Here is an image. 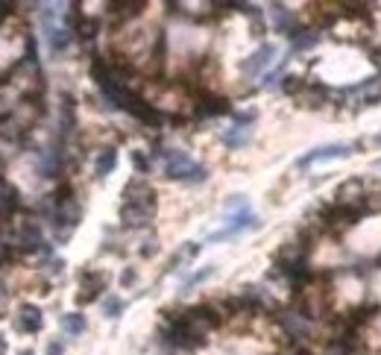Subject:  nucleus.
I'll use <instances>...</instances> for the list:
<instances>
[{
  "instance_id": "f257e3e1",
  "label": "nucleus",
  "mask_w": 381,
  "mask_h": 355,
  "mask_svg": "<svg viewBox=\"0 0 381 355\" xmlns=\"http://www.w3.org/2000/svg\"><path fill=\"white\" fill-rule=\"evenodd\" d=\"M158 156L165 159V170L170 180H179V182H206L209 170L203 165H197L188 153L182 150H158Z\"/></svg>"
},
{
  "instance_id": "f03ea898",
  "label": "nucleus",
  "mask_w": 381,
  "mask_h": 355,
  "mask_svg": "<svg viewBox=\"0 0 381 355\" xmlns=\"http://www.w3.org/2000/svg\"><path fill=\"white\" fill-rule=\"evenodd\" d=\"M15 247L24 250V252H50L47 241L42 238V226H38L35 221H27L21 229H18L15 235Z\"/></svg>"
},
{
  "instance_id": "7ed1b4c3",
  "label": "nucleus",
  "mask_w": 381,
  "mask_h": 355,
  "mask_svg": "<svg viewBox=\"0 0 381 355\" xmlns=\"http://www.w3.org/2000/svg\"><path fill=\"white\" fill-rule=\"evenodd\" d=\"M79 293H76V303L79 305H88V303H94L100 293L106 291V276L103 273H97V270H86L83 276H79Z\"/></svg>"
},
{
  "instance_id": "20e7f679",
  "label": "nucleus",
  "mask_w": 381,
  "mask_h": 355,
  "mask_svg": "<svg viewBox=\"0 0 381 355\" xmlns=\"http://www.w3.org/2000/svg\"><path fill=\"white\" fill-rule=\"evenodd\" d=\"M12 326L18 332H24V334H33V332H38L45 326V314H42V308H38V305H21V308H18V314L12 318Z\"/></svg>"
},
{
  "instance_id": "39448f33",
  "label": "nucleus",
  "mask_w": 381,
  "mask_h": 355,
  "mask_svg": "<svg viewBox=\"0 0 381 355\" xmlns=\"http://www.w3.org/2000/svg\"><path fill=\"white\" fill-rule=\"evenodd\" d=\"M124 109H127L129 115H135L138 121L147 124V127H158V124H162V115H158V112H156V109H153L147 100H141V97H138V94H132V91H129V97H127Z\"/></svg>"
},
{
  "instance_id": "423d86ee",
  "label": "nucleus",
  "mask_w": 381,
  "mask_h": 355,
  "mask_svg": "<svg viewBox=\"0 0 381 355\" xmlns=\"http://www.w3.org/2000/svg\"><path fill=\"white\" fill-rule=\"evenodd\" d=\"M124 203L156 209V191H153L144 180H132V182H127V188H124Z\"/></svg>"
},
{
  "instance_id": "0eeeda50",
  "label": "nucleus",
  "mask_w": 381,
  "mask_h": 355,
  "mask_svg": "<svg viewBox=\"0 0 381 355\" xmlns=\"http://www.w3.org/2000/svg\"><path fill=\"white\" fill-rule=\"evenodd\" d=\"M153 214H156V209H150V206H129V203L120 206V221H124V226H129V229L150 226Z\"/></svg>"
},
{
  "instance_id": "6e6552de",
  "label": "nucleus",
  "mask_w": 381,
  "mask_h": 355,
  "mask_svg": "<svg viewBox=\"0 0 381 355\" xmlns=\"http://www.w3.org/2000/svg\"><path fill=\"white\" fill-rule=\"evenodd\" d=\"M352 147L349 144H326V147H317L311 153H305L303 159H299V168H308L314 162H326V159H344V156H349Z\"/></svg>"
},
{
  "instance_id": "1a4fd4ad",
  "label": "nucleus",
  "mask_w": 381,
  "mask_h": 355,
  "mask_svg": "<svg viewBox=\"0 0 381 355\" xmlns=\"http://www.w3.org/2000/svg\"><path fill=\"white\" fill-rule=\"evenodd\" d=\"M273 56H276V47L273 45H262L250 59H244V65H240V71H244V76H255V74H262L270 62H273Z\"/></svg>"
},
{
  "instance_id": "9d476101",
  "label": "nucleus",
  "mask_w": 381,
  "mask_h": 355,
  "mask_svg": "<svg viewBox=\"0 0 381 355\" xmlns=\"http://www.w3.org/2000/svg\"><path fill=\"white\" fill-rule=\"evenodd\" d=\"M229 112H232L229 100H226V97H217V94H206L203 100L197 103V115L199 117H217V115H229Z\"/></svg>"
},
{
  "instance_id": "9b49d317",
  "label": "nucleus",
  "mask_w": 381,
  "mask_h": 355,
  "mask_svg": "<svg viewBox=\"0 0 381 355\" xmlns=\"http://www.w3.org/2000/svg\"><path fill=\"white\" fill-rule=\"evenodd\" d=\"M279 323L282 329L291 334V338H305L308 334V323H305V314H296V311H285L279 314Z\"/></svg>"
},
{
  "instance_id": "f8f14e48",
  "label": "nucleus",
  "mask_w": 381,
  "mask_h": 355,
  "mask_svg": "<svg viewBox=\"0 0 381 355\" xmlns=\"http://www.w3.org/2000/svg\"><path fill=\"white\" fill-rule=\"evenodd\" d=\"M18 206H21V194H18V188L0 180V218L12 214Z\"/></svg>"
},
{
  "instance_id": "ddd939ff",
  "label": "nucleus",
  "mask_w": 381,
  "mask_h": 355,
  "mask_svg": "<svg viewBox=\"0 0 381 355\" xmlns=\"http://www.w3.org/2000/svg\"><path fill=\"white\" fill-rule=\"evenodd\" d=\"M38 170H42V176H56L59 170H62V150L59 147L45 150L42 156H38Z\"/></svg>"
},
{
  "instance_id": "4468645a",
  "label": "nucleus",
  "mask_w": 381,
  "mask_h": 355,
  "mask_svg": "<svg viewBox=\"0 0 381 355\" xmlns=\"http://www.w3.org/2000/svg\"><path fill=\"white\" fill-rule=\"evenodd\" d=\"M47 45H50L53 53H65L68 45H71V27H65V24L47 27Z\"/></svg>"
},
{
  "instance_id": "2eb2a0df",
  "label": "nucleus",
  "mask_w": 381,
  "mask_h": 355,
  "mask_svg": "<svg viewBox=\"0 0 381 355\" xmlns=\"http://www.w3.org/2000/svg\"><path fill=\"white\" fill-rule=\"evenodd\" d=\"M250 138H252V127H240V124H235V127H229V129L223 132V144H226L229 150H238V147L250 144Z\"/></svg>"
},
{
  "instance_id": "dca6fc26",
  "label": "nucleus",
  "mask_w": 381,
  "mask_h": 355,
  "mask_svg": "<svg viewBox=\"0 0 381 355\" xmlns=\"http://www.w3.org/2000/svg\"><path fill=\"white\" fill-rule=\"evenodd\" d=\"M317 42H320V33L317 30H296L291 35V50L293 53H303V50H311Z\"/></svg>"
},
{
  "instance_id": "f3484780",
  "label": "nucleus",
  "mask_w": 381,
  "mask_h": 355,
  "mask_svg": "<svg viewBox=\"0 0 381 355\" xmlns=\"http://www.w3.org/2000/svg\"><path fill=\"white\" fill-rule=\"evenodd\" d=\"M270 15H273V27H276L279 33H288V35L296 33V21H293V15H291L285 6H279V4H276Z\"/></svg>"
},
{
  "instance_id": "a211bd4d",
  "label": "nucleus",
  "mask_w": 381,
  "mask_h": 355,
  "mask_svg": "<svg viewBox=\"0 0 381 355\" xmlns=\"http://www.w3.org/2000/svg\"><path fill=\"white\" fill-rule=\"evenodd\" d=\"M62 332L68 338H79V334L86 332V314H79V311L62 314Z\"/></svg>"
},
{
  "instance_id": "6ab92c4d",
  "label": "nucleus",
  "mask_w": 381,
  "mask_h": 355,
  "mask_svg": "<svg viewBox=\"0 0 381 355\" xmlns=\"http://www.w3.org/2000/svg\"><path fill=\"white\" fill-rule=\"evenodd\" d=\"M115 165H117V150L115 147H103V150H100V156H97V162H94V170H97V176H109L115 170Z\"/></svg>"
},
{
  "instance_id": "aec40b11",
  "label": "nucleus",
  "mask_w": 381,
  "mask_h": 355,
  "mask_svg": "<svg viewBox=\"0 0 381 355\" xmlns=\"http://www.w3.org/2000/svg\"><path fill=\"white\" fill-rule=\"evenodd\" d=\"M124 300H120V297H115V293H109V297L103 300V314H106V318H120V314H124Z\"/></svg>"
},
{
  "instance_id": "412c9836",
  "label": "nucleus",
  "mask_w": 381,
  "mask_h": 355,
  "mask_svg": "<svg viewBox=\"0 0 381 355\" xmlns=\"http://www.w3.org/2000/svg\"><path fill=\"white\" fill-rule=\"evenodd\" d=\"M211 273H214V267L209 264V267H203V270H197L194 276H188V279H185V291H191V288H194V285H199V282H206Z\"/></svg>"
},
{
  "instance_id": "4be33fe9",
  "label": "nucleus",
  "mask_w": 381,
  "mask_h": 355,
  "mask_svg": "<svg viewBox=\"0 0 381 355\" xmlns=\"http://www.w3.org/2000/svg\"><path fill=\"white\" fill-rule=\"evenodd\" d=\"M132 165L138 168V173H147L150 170V159H147L141 150H132Z\"/></svg>"
},
{
  "instance_id": "5701e85b",
  "label": "nucleus",
  "mask_w": 381,
  "mask_h": 355,
  "mask_svg": "<svg viewBox=\"0 0 381 355\" xmlns=\"http://www.w3.org/2000/svg\"><path fill=\"white\" fill-rule=\"evenodd\" d=\"M156 250H158V238H156V235H150V238L144 241V247H141V255H144V259H150V255H156Z\"/></svg>"
},
{
  "instance_id": "b1692460",
  "label": "nucleus",
  "mask_w": 381,
  "mask_h": 355,
  "mask_svg": "<svg viewBox=\"0 0 381 355\" xmlns=\"http://www.w3.org/2000/svg\"><path fill=\"white\" fill-rule=\"evenodd\" d=\"M255 121V112H238L235 115V124H240V127H250Z\"/></svg>"
},
{
  "instance_id": "393cba45",
  "label": "nucleus",
  "mask_w": 381,
  "mask_h": 355,
  "mask_svg": "<svg viewBox=\"0 0 381 355\" xmlns=\"http://www.w3.org/2000/svg\"><path fill=\"white\" fill-rule=\"evenodd\" d=\"M47 355H65V341H50L47 344Z\"/></svg>"
},
{
  "instance_id": "a878e982",
  "label": "nucleus",
  "mask_w": 381,
  "mask_h": 355,
  "mask_svg": "<svg viewBox=\"0 0 381 355\" xmlns=\"http://www.w3.org/2000/svg\"><path fill=\"white\" fill-rule=\"evenodd\" d=\"M132 282H135V270H132V267H127V270H124V276H120V285L129 288Z\"/></svg>"
},
{
  "instance_id": "bb28decb",
  "label": "nucleus",
  "mask_w": 381,
  "mask_h": 355,
  "mask_svg": "<svg viewBox=\"0 0 381 355\" xmlns=\"http://www.w3.org/2000/svg\"><path fill=\"white\" fill-rule=\"evenodd\" d=\"M9 259V244L4 241V238H0V264H4Z\"/></svg>"
},
{
  "instance_id": "cd10ccee",
  "label": "nucleus",
  "mask_w": 381,
  "mask_h": 355,
  "mask_svg": "<svg viewBox=\"0 0 381 355\" xmlns=\"http://www.w3.org/2000/svg\"><path fill=\"white\" fill-rule=\"evenodd\" d=\"M0 318H6V291L0 285Z\"/></svg>"
},
{
  "instance_id": "c85d7f7f",
  "label": "nucleus",
  "mask_w": 381,
  "mask_h": 355,
  "mask_svg": "<svg viewBox=\"0 0 381 355\" xmlns=\"http://www.w3.org/2000/svg\"><path fill=\"white\" fill-rule=\"evenodd\" d=\"M62 267H65V262H59V259H56V262H50V273H53V276L62 273Z\"/></svg>"
},
{
  "instance_id": "c756f323",
  "label": "nucleus",
  "mask_w": 381,
  "mask_h": 355,
  "mask_svg": "<svg viewBox=\"0 0 381 355\" xmlns=\"http://www.w3.org/2000/svg\"><path fill=\"white\" fill-rule=\"evenodd\" d=\"M4 352H6V338L0 334V355H4Z\"/></svg>"
},
{
  "instance_id": "7c9ffc66",
  "label": "nucleus",
  "mask_w": 381,
  "mask_h": 355,
  "mask_svg": "<svg viewBox=\"0 0 381 355\" xmlns=\"http://www.w3.org/2000/svg\"><path fill=\"white\" fill-rule=\"evenodd\" d=\"M21 355H33V349H24V352H21Z\"/></svg>"
},
{
  "instance_id": "2f4dec72",
  "label": "nucleus",
  "mask_w": 381,
  "mask_h": 355,
  "mask_svg": "<svg viewBox=\"0 0 381 355\" xmlns=\"http://www.w3.org/2000/svg\"><path fill=\"white\" fill-rule=\"evenodd\" d=\"M0 173H4V165H0Z\"/></svg>"
},
{
  "instance_id": "473e14b6",
  "label": "nucleus",
  "mask_w": 381,
  "mask_h": 355,
  "mask_svg": "<svg viewBox=\"0 0 381 355\" xmlns=\"http://www.w3.org/2000/svg\"><path fill=\"white\" fill-rule=\"evenodd\" d=\"M378 165H381V162H378Z\"/></svg>"
}]
</instances>
